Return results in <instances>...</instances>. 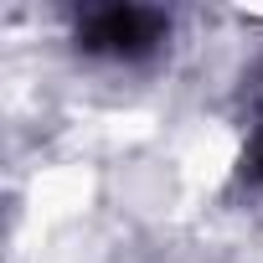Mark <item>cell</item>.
<instances>
[{
  "instance_id": "cell-1",
  "label": "cell",
  "mask_w": 263,
  "mask_h": 263,
  "mask_svg": "<svg viewBox=\"0 0 263 263\" xmlns=\"http://www.w3.org/2000/svg\"><path fill=\"white\" fill-rule=\"evenodd\" d=\"M160 16L155 11H135V6H114V11H98L88 16V26L78 31L88 52H103V57H140L160 42Z\"/></svg>"
},
{
  "instance_id": "cell-2",
  "label": "cell",
  "mask_w": 263,
  "mask_h": 263,
  "mask_svg": "<svg viewBox=\"0 0 263 263\" xmlns=\"http://www.w3.org/2000/svg\"><path fill=\"white\" fill-rule=\"evenodd\" d=\"M253 176L263 181V140H258V150H253Z\"/></svg>"
}]
</instances>
